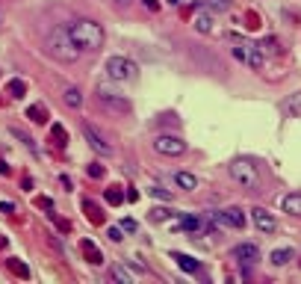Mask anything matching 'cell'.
<instances>
[{
    "label": "cell",
    "mask_w": 301,
    "mask_h": 284,
    "mask_svg": "<svg viewBox=\"0 0 301 284\" xmlns=\"http://www.w3.org/2000/svg\"><path fill=\"white\" fill-rule=\"evenodd\" d=\"M48 53L53 56V59H59V62H77V56L83 53L80 48H77V42L71 39V30L68 27H53L50 30V36H48Z\"/></svg>",
    "instance_id": "cell-1"
},
{
    "label": "cell",
    "mask_w": 301,
    "mask_h": 284,
    "mask_svg": "<svg viewBox=\"0 0 301 284\" xmlns=\"http://www.w3.org/2000/svg\"><path fill=\"white\" fill-rule=\"evenodd\" d=\"M68 30H71V39L77 42L80 51H100V45H103V27L98 21L80 18V21L68 24Z\"/></svg>",
    "instance_id": "cell-2"
},
{
    "label": "cell",
    "mask_w": 301,
    "mask_h": 284,
    "mask_svg": "<svg viewBox=\"0 0 301 284\" xmlns=\"http://www.w3.org/2000/svg\"><path fill=\"white\" fill-rule=\"evenodd\" d=\"M231 178L239 187H245V190H260V184H263L260 166L254 160H248V157H239V160L231 163Z\"/></svg>",
    "instance_id": "cell-3"
},
{
    "label": "cell",
    "mask_w": 301,
    "mask_h": 284,
    "mask_svg": "<svg viewBox=\"0 0 301 284\" xmlns=\"http://www.w3.org/2000/svg\"><path fill=\"white\" fill-rule=\"evenodd\" d=\"M106 77L112 83H130L139 77V65L127 56H109L106 59Z\"/></svg>",
    "instance_id": "cell-4"
},
{
    "label": "cell",
    "mask_w": 301,
    "mask_h": 284,
    "mask_svg": "<svg viewBox=\"0 0 301 284\" xmlns=\"http://www.w3.org/2000/svg\"><path fill=\"white\" fill-rule=\"evenodd\" d=\"M95 95H98V101H100L103 106H109L112 113H127V110H130V101H127V98H121V95L112 89L106 80H100V83L95 86Z\"/></svg>",
    "instance_id": "cell-5"
},
{
    "label": "cell",
    "mask_w": 301,
    "mask_h": 284,
    "mask_svg": "<svg viewBox=\"0 0 301 284\" xmlns=\"http://www.w3.org/2000/svg\"><path fill=\"white\" fill-rule=\"evenodd\" d=\"M234 56L245 65H251V68H263V51H260V45H254L248 39H239L234 45Z\"/></svg>",
    "instance_id": "cell-6"
},
{
    "label": "cell",
    "mask_w": 301,
    "mask_h": 284,
    "mask_svg": "<svg viewBox=\"0 0 301 284\" xmlns=\"http://www.w3.org/2000/svg\"><path fill=\"white\" fill-rule=\"evenodd\" d=\"M154 151L163 154V157H180V154H186V142H183L180 136H168V133H163V136L154 139Z\"/></svg>",
    "instance_id": "cell-7"
},
{
    "label": "cell",
    "mask_w": 301,
    "mask_h": 284,
    "mask_svg": "<svg viewBox=\"0 0 301 284\" xmlns=\"http://www.w3.org/2000/svg\"><path fill=\"white\" fill-rule=\"evenodd\" d=\"M251 222H254L263 234H275V231H278L275 216H272L269 210H263V207H254V210H251Z\"/></svg>",
    "instance_id": "cell-8"
},
{
    "label": "cell",
    "mask_w": 301,
    "mask_h": 284,
    "mask_svg": "<svg viewBox=\"0 0 301 284\" xmlns=\"http://www.w3.org/2000/svg\"><path fill=\"white\" fill-rule=\"evenodd\" d=\"M213 216L221 222V225H228V228H242L245 225V213L239 207H228V210H221V213H213Z\"/></svg>",
    "instance_id": "cell-9"
},
{
    "label": "cell",
    "mask_w": 301,
    "mask_h": 284,
    "mask_svg": "<svg viewBox=\"0 0 301 284\" xmlns=\"http://www.w3.org/2000/svg\"><path fill=\"white\" fill-rule=\"evenodd\" d=\"M83 133H86L89 145H92L95 151H100V154H112V145H109V142H106V139H103V136L92 127V124H86V127H83Z\"/></svg>",
    "instance_id": "cell-10"
},
{
    "label": "cell",
    "mask_w": 301,
    "mask_h": 284,
    "mask_svg": "<svg viewBox=\"0 0 301 284\" xmlns=\"http://www.w3.org/2000/svg\"><path fill=\"white\" fill-rule=\"evenodd\" d=\"M192 24H195V30H198V33H204V36H207V33H213V30H216V12H210V9H198Z\"/></svg>",
    "instance_id": "cell-11"
},
{
    "label": "cell",
    "mask_w": 301,
    "mask_h": 284,
    "mask_svg": "<svg viewBox=\"0 0 301 284\" xmlns=\"http://www.w3.org/2000/svg\"><path fill=\"white\" fill-rule=\"evenodd\" d=\"M234 258L242 261V264H254V261H260V248H257L254 243H239V246L234 248Z\"/></svg>",
    "instance_id": "cell-12"
},
{
    "label": "cell",
    "mask_w": 301,
    "mask_h": 284,
    "mask_svg": "<svg viewBox=\"0 0 301 284\" xmlns=\"http://www.w3.org/2000/svg\"><path fill=\"white\" fill-rule=\"evenodd\" d=\"M80 255L86 258V264H95V266H100L103 264V252L92 243V240H80Z\"/></svg>",
    "instance_id": "cell-13"
},
{
    "label": "cell",
    "mask_w": 301,
    "mask_h": 284,
    "mask_svg": "<svg viewBox=\"0 0 301 284\" xmlns=\"http://www.w3.org/2000/svg\"><path fill=\"white\" fill-rule=\"evenodd\" d=\"M281 210L289 216H301V193H289L281 198Z\"/></svg>",
    "instance_id": "cell-14"
},
{
    "label": "cell",
    "mask_w": 301,
    "mask_h": 284,
    "mask_svg": "<svg viewBox=\"0 0 301 284\" xmlns=\"http://www.w3.org/2000/svg\"><path fill=\"white\" fill-rule=\"evenodd\" d=\"M83 213H86V219H89L92 225H103V219H106V216H103V210H100L95 201H89V198L83 201Z\"/></svg>",
    "instance_id": "cell-15"
},
{
    "label": "cell",
    "mask_w": 301,
    "mask_h": 284,
    "mask_svg": "<svg viewBox=\"0 0 301 284\" xmlns=\"http://www.w3.org/2000/svg\"><path fill=\"white\" fill-rule=\"evenodd\" d=\"M284 113H286L289 119H301V92H292V95L286 98V104H284Z\"/></svg>",
    "instance_id": "cell-16"
},
{
    "label": "cell",
    "mask_w": 301,
    "mask_h": 284,
    "mask_svg": "<svg viewBox=\"0 0 301 284\" xmlns=\"http://www.w3.org/2000/svg\"><path fill=\"white\" fill-rule=\"evenodd\" d=\"M171 258L177 261V266H180L183 272H198V261H195V258H189V255H180V252H171Z\"/></svg>",
    "instance_id": "cell-17"
},
{
    "label": "cell",
    "mask_w": 301,
    "mask_h": 284,
    "mask_svg": "<svg viewBox=\"0 0 301 284\" xmlns=\"http://www.w3.org/2000/svg\"><path fill=\"white\" fill-rule=\"evenodd\" d=\"M174 184L183 187V190H195V187H198V178H195L192 172H177V175H174Z\"/></svg>",
    "instance_id": "cell-18"
},
{
    "label": "cell",
    "mask_w": 301,
    "mask_h": 284,
    "mask_svg": "<svg viewBox=\"0 0 301 284\" xmlns=\"http://www.w3.org/2000/svg\"><path fill=\"white\" fill-rule=\"evenodd\" d=\"M292 255H295V252H292V248L286 246V248H275V252H272V258H269V261H272L275 266H286V264L292 261Z\"/></svg>",
    "instance_id": "cell-19"
},
{
    "label": "cell",
    "mask_w": 301,
    "mask_h": 284,
    "mask_svg": "<svg viewBox=\"0 0 301 284\" xmlns=\"http://www.w3.org/2000/svg\"><path fill=\"white\" fill-rule=\"evenodd\" d=\"M62 101H65L68 106H74V110H77V106L83 104V95H80V89H77V86H68V89L62 92Z\"/></svg>",
    "instance_id": "cell-20"
},
{
    "label": "cell",
    "mask_w": 301,
    "mask_h": 284,
    "mask_svg": "<svg viewBox=\"0 0 301 284\" xmlns=\"http://www.w3.org/2000/svg\"><path fill=\"white\" fill-rule=\"evenodd\" d=\"M27 119H33L35 124H45L48 122V110L42 104H33V106H27Z\"/></svg>",
    "instance_id": "cell-21"
},
{
    "label": "cell",
    "mask_w": 301,
    "mask_h": 284,
    "mask_svg": "<svg viewBox=\"0 0 301 284\" xmlns=\"http://www.w3.org/2000/svg\"><path fill=\"white\" fill-rule=\"evenodd\" d=\"M124 198H127V193H124L121 187H106V201H109L112 207H118Z\"/></svg>",
    "instance_id": "cell-22"
},
{
    "label": "cell",
    "mask_w": 301,
    "mask_h": 284,
    "mask_svg": "<svg viewBox=\"0 0 301 284\" xmlns=\"http://www.w3.org/2000/svg\"><path fill=\"white\" fill-rule=\"evenodd\" d=\"M6 92H9L12 98H24V95H27V83L15 77V80H9V83H6Z\"/></svg>",
    "instance_id": "cell-23"
},
{
    "label": "cell",
    "mask_w": 301,
    "mask_h": 284,
    "mask_svg": "<svg viewBox=\"0 0 301 284\" xmlns=\"http://www.w3.org/2000/svg\"><path fill=\"white\" fill-rule=\"evenodd\" d=\"M50 136H53V145H59V148L68 145V133H65L62 124H53V127H50Z\"/></svg>",
    "instance_id": "cell-24"
},
{
    "label": "cell",
    "mask_w": 301,
    "mask_h": 284,
    "mask_svg": "<svg viewBox=\"0 0 301 284\" xmlns=\"http://www.w3.org/2000/svg\"><path fill=\"white\" fill-rule=\"evenodd\" d=\"M109 275H112V281H121V284H133V275H130V272H127V269H124L121 264H118V266H112V269H109Z\"/></svg>",
    "instance_id": "cell-25"
},
{
    "label": "cell",
    "mask_w": 301,
    "mask_h": 284,
    "mask_svg": "<svg viewBox=\"0 0 301 284\" xmlns=\"http://www.w3.org/2000/svg\"><path fill=\"white\" fill-rule=\"evenodd\" d=\"M6 266H9V269L18 275V278H30V269H27V264H21L18 258H9V261H6Z\"/></svg>",
    "instance_id": "cell-26"
},
{
    "label": "cell",
    "mask_w": 301,
    "mask_h": 284,
    "mask_svg": "<svg viewBox=\"0 0 301 284\" xmlns=\"http://www.w3.org/2000/svg\"><path fill=\"white\" fill-rule=\"evenodd\" d=\"M171 216V210L168 207H150V213H148V219L150 222H166Z\"/></svg>",
    "instance_id": "cell-27"
},
{
    "label": "cell",
    "mask_w": 301,
    "mask_h": 284,
    "mask_svg": "<svg viewBox=\"0 0 301 284\" xmlns=\"http://www.w3.org/2000/svg\"><path fill=\"white\" fill-rule=\"evenodd\" d=\"M154 198H163V201H171V190H166V187H150L148 190Z\"/></svg>",
    "instance_id": "cell-28"
},
{
    "label": "cell",
    "mask_w": 301,
    "mask_h": 284,
    "mask_svg": "<svg viewBox=\"0 0 301 284\" xmlns=\"http://www.w3.org/2000/svg\"><path fill=\"white\" fill-rule=\"evenodd\" d=\"M180 225H183L186 231H198V228H201V219H198V216H183Z\"/></svg>",
    "instance_id": "cell-29"
},
{
    "label": "cell",
    "mask_w": 301,
    "mask_h": 284,
    "mask_svg": "<svg viewBox=\"0 0 301 284\" xmlns=\"http://www.w3.org/2000/svg\"><path fill=\"white\" fill-rule=\"evenodd\" d=\"M260 51H263V53H278V42H275V39L260 42Z\"/></svg>",
    "instance_id": "cell-30"
},
{
    "label": "cell",
    "mask_w": 301,
    "mask_h": 284,
    "mask_svg": "<svg viewBox=\"0 0 301 284\" xmlns=\"http://www.w3.org/2000/svg\"><path fill=\"white\" fill-rule=\"evenodd\" d=\"M35 207H42V210L53 213V201H50V198H35Z\"/></svg>",
    "instance_id": "cell-31"
},
{
    "label": "cell",
    "mask_w": 301,
    "mask_h": 284,
    "mask_svg": "<svg viewBox=\"0 0 301 284\" xmlns=\"http://www.w3.org/2000/svg\"><path fill=\"white\" fill-rule=\"evenodd\" d=\"M136 228H139V225H136L133 219H124V222H121V231H127V234H133Z\"/></svg>",
    "instance_id": "cell-32"
},
{
    "label": "cell",
    "mask_w": 301,
    "mask_h": 284,
    "mask_svg": "<svg viewBox=\"0 0 301 284\" xmlns=\"http://www.w3.org/2000/svg\"><path fill=\"white\" fill-rule=\"evenodd\" d=\"M112 243H121V228H109V234H106Z\"/></svg>",
    "instance_id": "cell-33"
},
{
    "label": "cell",
    "mask_w": 301,
    "mask_h": 284,
    "mask_svg": "<svg viewBox=\"0 0 301 284\" xmlns=\"http://www.w3.org/2000/svg\"><path fill=\"white\" fill-rule=\"evenodd\" d=\"M89 175H92V178H103V166H98V163L89 166Z\"/></svg>",
    "instance_id": "cell-34"
},
{
    "label": "cell",
    "mask_w": 301,
    "mask_h": 284,
    "mask_svg": "<svg viewBox=\"0 0 301 284\" xmlns=\"http://www.w3.org/2000/svg\"><path fill=\"white\" fill-rule=\"evenodd\" d=\"M12 210H15L12 201H0V213H12Z\"/></svg>",
    "instance_id": "cell-35"
},
{
    "label": "cell",
    "mask_w": 301,
    "mask_h": 284,
    "mask_svg": "<svg viewBox=\"0 0 301 284\" xmlns=\"http://www.w3.org/2000/svg\"><path fill=\"white\" fill-rule=\"evenodd\" d=\"M142 3H145L150 12H160V3H157V0H142Z\"/></svg>",
    "instance_id": "cell-36"
},
{
    "label": "cell",
    "mask_w": 301,
    "mask_h": 284,
    "mask_svg": "<svg viewBox=\"0 0 301 284\" xmlns=\"http://www.w3.org/2000/svg\"><path fill=\"white\" fill-rule=\"evenodd\" d=\"M56 225H59V231H71V225H68L65 219H56Z\"/></svg>",
    "instance_id": "cell-37"
},
{
    "label": "cell",
    "mask_w": 301,
    "mask_h": 284,
    "mask_svg": "<svg viewBox=\"0 0 301 284\" xmlns=\"http://www.w3.org/2000/svg\"><path fill=\"white\" fill-rule=\"evenodd\" d=\"M0 175H9V166H6L3 160H0Z\"/></svg>",
    "instance_id": "cell-38"
},
{
    "label": "cell",
    "mask_w": 301,
    "mask_h": 284,
    "mask_svg": "<svg viewBox=\"0 0 301 284\" xmlns=\"http://www.w3.org/2000/svg\"><path fill=\"white\" fill-rule=\"evenodd\" d=\"M116 3H118V6H127V3H130V0H116Z\"/></svg>",
    "instance_id": "cell-39"
},
{
    "label": "cell",
    "mask_w": 301,
    "mask_h": 284,
    "mask_svg": "<svg viewBox=\"0 0 301 284\" xmlns=\"http://www.w3.org/2000/svg\"><path fill=\"white\" fill-rule=\"evenodd\" d=\"M177 3H180V0H168V6H177Z\"/></svg>",
    "instance_id": "cell-40"
}]
</instances>
